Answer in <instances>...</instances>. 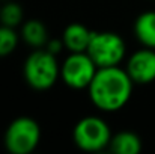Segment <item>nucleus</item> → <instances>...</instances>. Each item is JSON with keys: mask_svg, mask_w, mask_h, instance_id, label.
<instances>
[{"mask_svg": "<svg viewBox=\"0 0 155 154\" xmlns=\"http://www.w3.org/2000/svg\"><path fill=\"white\" fill-rule=\"evenodd\" d=\"M134 86L136 85L128 76L127 70L116 65L98 68L86 91L91 103L100 112L114 113L128 104Z\"/></svg>", "mask_w": 155, "mask_h": 154, "instance_id": "obj_1", "label": "nucleus"}, {"mask_svg": "<svg viewBox=\"0 0 155 154\" xmlns=\"http://www.w3.org/2000/svg\"><path fill=\"white\" fill-rule=\"evenodd\" d=\"M24 82L33 91H48L60 79V63L57 56L47 49H35L23 63Z\"/></svg>", "mask_w": 155, "mask_h": 154, "instance_id": "obj_2", "label": "nucleus"}, {"mask_svg": "<svg viewBox=\"0 0 155 154\" xmlns=\"http://www.w3.org/2000/svg\"><path fill=\"white\" fill-rule=\"evenodd\" d=\"M111 128L100 115H87L80 118L72 128V142L84 153H100L108 150L111 141Z\"/></svg>", "mask_w": 155, "mask_h": 154, "instance_id": "obj_3", "label": "nucleus"}, {"mask_svg": "<svg viewBox=\"0 0 155 154\" xmlns=\"http://www.w3.org/2000/svg\"><path fill=\"white\" fill-rule=\"evenodd\" d=\"M42 130L39 122L27 115L9 122L3 135V145L9 154H32L39 145Z\"/></svg>", "mask_w": 155, "mask_h": 154, "instance_id": "obj_4", "label": "nucleus"}, {"mask_svg": "<svg viewBox=\"0 0 155 154\" xmlns=\"http://www.w3.org/2000/svg\"><path fill=\"white\" fill-rule=\"evenodd\" d=\"M87 54L98 68L116 67L127 59V43L117 32L94 30L87 47Z\"/></svg>", "mask_w": 155, "mask_h": 154, "instance_id": "obj_5", "label": "nucleus"}, {"mask_svg": "<svg viewBox=\"0 0 155 154\" xmlns=\"http://www.w3.org/2000/svg\"><path fill=\"white\" fill-rule=\"evenodd\" d=\"M97 71L98 67L87 51L68 53V56L60 62V80L74 91L87 89Z\"/></svg>", "mask_w": 155, "mask_h": 154, "instance_id": "obj_6", "label": "nucleus"}, {"mask_svg": "<svg viewBox=\"0 0 155 154\" xmlns=\"http://www.w3.org/2000/svg\"><path fill=\"white\" fill-rule=\"evenodd\" d=\"M125 70L134 85L146 86L155 82V49L140 47L125 59Z\"/></svg>", "mask_w": 155, "mask_h": 154, "instance_id": "obj_7", "label": "nucleus"}, {"mask_svg": "<svg viewBox=\"0 0 155 154\" xmlns=\"http://www.w3.org/2000/svg\"><path fill=\"white\" fill-rule=\"evenodd\" d=\"M94 30H91L83 23H69L62 32V41L65 44V50L68 53L87 51Z\"/></svg>", "mask_w": 155, "mask_h": 154, "instance_id": "obj_8", "label": "nucleus"}, {"mask_svg": "<svg viewBox=\"0 0 155 154\" xmlns=\"http://www.w3.org/2000/svg\"><path fill=\"white\" fill-rule=\"evenodd\" d=\"M20 36H21V41L32 50L44 49L47 43L50 41L48 29L44 24V21H41L39 18L24 20V23L20 26Z\"/></svg>", "mask_w": 155, "mask_h": 154, "instance_id": "obj_9", "label": "nucleus"}, {"mask_svg": "<svg viewBox=\"0 0 155 154\" xmlns=\"http://www.w3.org/2000/svg\"><path fill=\"white\" fill-rule=\"evenodd\" d=\"M133 33L142 47L155 49V11H145L137 15Z\"/></svg>", "mask_w": 155, "mask_h": 154, "instance_id": "obj_10", "label": "nucleus"}, {"mask_svg": "<svg viewBox=\"0 0 155 154\" xmlns=\"http://www.w3.org/2000/svg\"><path fill=\"white\" fill-rule=\"evenodd\" d=\"M143 148V142L136 132L120 130L113 133L108 151L113 154H139Z\"/></svg>", "mask_w": 155, "mask_h": 154, "instance_id": "obj_11", "label": "nucleus"}, {"mask_svg": "<svg viewBox=\"0 0 155 154\" xmlns=\"http://www.w3.org/2000/svg\"><path fill=\"white\" fill-rule=\"evenodd\" d=\"M24 9L18 2L6 0L0 6V24L17 29L24 23Z\"/></svg>", "mask_w": 155, "mask_h": 154, "instance_id": "obj_12", "label": "nucleus"}, {"mask_svg": "<svg viewBox=\"0 0 155 154\" xmlns=\"http://www.w3.org/2000/svg\"><path fill=\"white\" fill-rule=\"evenodd\" d=\"M21 41L20 32L17 29L0 24V57H8L17 50Z\"/></svg>", "mask_w": 155, "mask_h": 154, "instance_id": "obj_13", "label": "nucleus"}, {"mask_svg": "<svg viewBox=\"0 0 155 154\" xmlns=\"http://www.w3.org/2000/svg\"><path fill=\"white\" fill-rule=\"evenodd\" d=\"M44 49H47L48 51H51L53 54L59 56L62 51L65 50V44H63L62 38H50V41L47 43V46Z\"/></svg>", "mask_w": 155, "mask_h": 154, "instance_id": "obj_14", "label": "nucleus"}]
</instances>
